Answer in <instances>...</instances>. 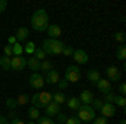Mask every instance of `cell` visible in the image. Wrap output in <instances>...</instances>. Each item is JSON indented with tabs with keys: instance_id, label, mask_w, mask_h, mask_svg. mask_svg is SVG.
I'll use <instances>...</instances> for the list:
<instances>
[{
	"instance_id": "obj_1",
	"label": "cell",
	"mask_w": 126,
	"mask_h": 124,
	"mask_svg": "<svg viewBox=\"0 0 126 124\" xmlns=\"http://www.w3.org/2000/svg\"><path fill=\"white\" fill-rule=\"evenodd\" d=\"M30 27L35 32H46L49 27V14L44 9H37L30 17Z\"/></svg>"
},
{
	"instance_id": "obj_2",
	"label": "cell",
	"mask_w": 126,
	"mask_h": 124,
	"mask_svg": "<svg viewBox=\"0 0 126 124\" xmlns=\"http://www.w3.org/2000/svg\"><path fill=\"white\" fill-rule=\"evenodd\" d=\"M40 49L49 55H61L62 49H64V44L61 40H57V39H46Z\"/></svg>"
},
{
	"instance_id": "obj_3",
	"label": "cell",
	"mask_w": 126,
	"mask_h": 124,
	"mask_svg": "<svg viewBox=\"0 0 126 124\" xmlns=\"http://www.w3.org/2000/svg\"><path fill=\"white\" fill-rule=\"evenodd\" d=\"M76 112H78V119L81 123H93V119L96 117V111L87 104H82Z\"/></svg>"
},
{
	"instance_id": "obj_4",
	"label": "cell",
	"mask_w": 126,
	"mask_h": 124,
	"mask_svg": "<svg viewBox=\"0 0 126 124\" xmlns=\"http://www.w3.org/2000/svg\"><path fill=\"white\" fill-rule=\"evenodd\" d=\"M64 79L67 81L69 84L72 82V84H78L79 81H81V69L76 66H69L66 69V74H64Z\"/></svg>"
},
{
	"instance_id": "obj_5",
	"label": "cell",
	"mask_w": 126,
	"mask_h": 124,
	"mask_svg": "<svg viewBox=\"0 0 126 124\" xmlns=\"http://www.w3.org/2000/svg\"><path fill=\"white\" fill-rule=\"evenodd\" d=\"M71 57L76 60V64H81V66H84V64L89 62V54H87L86 50H82V49H76Z\"/></svg>"
},
{
	"instance_id": "obj_6",
	"label": "cell",
	"mask_w": 126,
	"mask_h": 124,
	"mask_svg": "<svg viewBox=\"0 0 126 124\" xmlns=\"http://www.w3.org/2000/svg\"><path fill=\"white\" fill-rule=\"evenodd\" d=\"M25 67H27V59L25 57H15V55L10 57V69L12 70H24Z\"/></svg>"
},
{
	"instance_id": "obj_7",
	"label": "cell",
	"mask_w": 126,
	"mask_h": 124,
	"mask_svg": "<svg viewBox=\"0 0 126 124\" xmlns=\"http://www.w3.org/2000/svg\"><path fill=\"white\" fill-rule=\"evenodd\" d=\"M44 84H46L44 77L40 76L39 72H32V76L29 77V86L32 87V89H42Z\"/></svg>"
},
{
	"instance_id": "obj_8",
	"label": "cell",
	"mask_w": 126,
	"mask_h": 124,
	"mask_svg": "<svg viewBox=\"0 0 126 124\" xmlns=\"http://www.w3.org/2000/svg\"><path fill=\"white\" fill-rule=\"evenodd\" d=\"M99 112H101V117H104V119L113 117V116L116 114V106H114V104H109V102H103L101 109H99Z\"/></svg>"
},
{
	"instance_id": "obj_9",
	"label": "cell",
	"mask_w": 126,
	"mask_h": 124,
	"mask_svg": "<svg viewBox=\"0 0 126 124\" xmlns=\"http://www.w3.org/2000/svg\"><path fill=\"white\" fill-rule=\"evenodd\" d=\"M106 79L109 81V82H116V81H119L121 79V72H119V69H118L116 66H109L106 67Z\"/></svg>"
},
{
	"instance_id": "obj_10",
	"label": "cell",
	"mask_w": 126,
	"mask_h": 124,
	"mask_svg": "<svg viewBox=\"0 0 126 124\" xmlns=\"http://www.w3.org/2000/svg\"><path fill=\"white\" fill-rule=\"evenodd\" d=\"M96 87L99 89V92H103V94H108V92H111V91H113V86H111V82H109L108 79H103V77L97 81Z\"/></svg>"
},
{
	"instance_id": "obj_11",
	"label": "cell",
	"mask_w": 126,
	"mask_h": 124,
	"mask_svg": "<svg viewBox=\"0 0 126 124\" xmlns=\"http://www.w3.org/2000/svg\"><path fill=\"white\" fill-rule=\"evenodd\" d=\"M49 102H52V92H46V91L39 92V107H37V109L46 107Z\"/></svg>"
},
{
	"instance_id": "obj_12",
	"label": "cell",
	"mask_w": 126,
	"mask_h": 124,
	"mask_svg": "<svg viewBox=\"0 0 126 124\" xmlns=\"http://www.w3.org/2000/svg\"><path fill=\"white\" fill-rule=\"evenodd\" d=\"M47 35L50 39H59L61 37V34H62V29L59 27V25H56V24H49V27H47Z\"/></svg>"
},
{
	"instance_id": "obj_13",
	"label": "cell",
	"mask_w": 126,
	"mask_h": 124,
	"mask_svg": "<svg viewBox=\"0 0 126 124\" xmlns=\"http://www.w3.org/2000/svg\"><path fill=\"white\" fill-rule=\"evenodd\" d=\"M44 109H46V114H47V117H52V116H57L59 112H61V106H59V104H56L54 101H52V102H49V104L46 106Z\"/></svg>"
},
{
	"instance_id": "obj_14",
	"label": "cell",
	"mask_w": 126,
	"mask_h": 124,
	"mask_svg": "<svg viewBox=\"0 0 126 124\" xmlns=\"http://www.w3.org/2000/svg\"><path fill=\"white\" fill-rule=\"evenodd\" d=\"M59 79H61V76H59V72L56 69H50L47 74H46V77H44V81L49 82V84H57Z\"/></svg>"
},
{
	"instance_id": "obj_15",
	"label": "cell",
	"mask_w": 126,
	"mask_h": 124,
	"mask_svg": "<svg viewBox=\"0 0 126 124\" xmlns=\"http://www.w3.org/2000/svg\"><path fill=\"white\" fill-rule=\"evenodd\" d=\"M78 97H79V101H81V104H87V106H91L93 99H94L93 92H91V91H87V89H86V91H82Z\"/></svg>"
},
{
	"instance_id": "obj_16",
	"label": "cell",
	"mask_w": 126,
	"mask_h": 124,
	"mask_svg": "<svg viewBox=\"0 0 126 124\" xmlns=\"http://www.w3.org/2000/svg\"><path fill=\"white\" fill-rule=\"evenodd\" d=\"M66 102H67V107L71 109V111H78L79 107L82 106V104H81V101H79V97H78V96H72V97H69Z\"/></svg>"
},
{
	"instance_id": "obj_17",
	"label": "cell",
	"mask_w": 126,
	"mask_h": 124,
	"mask_svg": "<svg viewBox=\"0 0 126 124\" xmlns=\"http://www.w3.org/2000/svg\"><path fill=\"white\" fill-rule=\"evenodd\" d=\"M27 37H29V29H27V27H19L17 32H15V39H17V42L22 44V40H25Z\"/></svg>"
},
{
	"instance_id": "obj_18",
	"label": "cell",
	"mask_w": 126,
	"mask_h": 124,
	"mask_svg": "<svg viewBox=\"0 0 126 124\" xmlns=\"http://www.w3.org/2000/svg\"><path fill=\"white\" fill-rule=\"evenodd\" d=\"M99 79H101V74H99V70H96V69H91V70H87V81H89L91 84H94V86H96Z\"/></svg>"
},
{
	"instance_id": "obj_19",
	"label": "cell",
	"mask_w": 126,
	"mask_h": 124,
	"mask_svg": "<svg viewBox=\"0 0 126 124\" xmlns=\"http://www.w3.org/2000/svg\"><path fill=\"white\" fill-rule=\"evenodd\" d=\"M52 101H54L56 104L61 106V104H64V102L67 101V97H66V94H64L62 91H59V92H54V94H52Z\"/></svg>"
},
{
	"instance_id": "obj_20",
	"label": "cell",
	"mask_w": 126,
	"mask_h": 124,
	"mask_svg": "<svg viewBox=\"0 0 126 124\" xmlns=\"http://www.w3.org/2000/svg\"><path fill=\"white\" fill-rule=\"evenodd\" d=\"M27 67L32 69L34 72H37V70H40V62L35 57H29V59H27Z\"/></svg>"
},
{
	"instance_id": "obj_21",
	"label": "cell",
	"mask_w": 126,
	"mask_h": 124,
	"mask_svg": "<svg viewBox=\"0 0 126 124\" xmlns=\"http://www.w3.org/2000/svg\"><path fill=\"white\" fill-rule=\"evenodd\" d=\"M27 116H29L30 121H37V119L40 117V111L37 109V107L32 106V107H29V111H27Z\"/></svg>"
},
{
	"instance_id": "obj_22",
	"label": "cell",
	"mask_w": 126,
	"mask_h": 124,
	"mask_svg": "<svg viewBox=\"0 0 126 124\" xmlns=\"http://www.w3.org/2000/svg\"><path fill=\"white\" fill-rule=\"evenodd\" d=\"M22 52H24V47H22L20 42H17V44L12 45V54H14L15 57H22Z\"/></svg>"
},
{
	"instance_id": "obj_23",
	"label": "cell",
	"mask_w": 126,
	"mask_h": 124,
	"mask_svg": "<svg viewBox=\"0 0 126 124\" xmlns=\"http://www.w3.org/2000/svg\"><path fill=\"white\" fill-rule=\"evenodd\" d=\"M32 57H35L37 60H39V62H42V60H46L47 54H46L42 49H37V47H35V50H34V55H32Z\"/></svg>"
},
{
	"instance_id": "obj_24",
	"label": "cell",
	"mask_w": 126,
	"mask_h": 124,
	"mask_svg": "<svg viewBox=\"0 0 126 124\" xmlns=\"http://www.w3.org/2000/svg\"><path fill=\"white\" fill-rule=\"evenodd\" d=\"M15 101H17V106H25L30 101V97L27 94H24V92H22V94L17 96V99H15Z\"/></svg>"
},
{
	"instance_id": "obj_25",
	"label": "cell",
	"mask_w": 126,
	"mask_h": 124,
	"mask_svg": "<svg viewBox=\"0 0 126 124\" xmlns=\"http://www.w3.org/2000/svg\"><path fill=\"white\" fill-rule=\"evenodd\" d=\"M0 67H2L3 70H9L10 69V57L2 55V57H0Z\"/></svg>"
},
{
	"instance_id": "obj_26",
	"label": "cell",
	"mask_w": 126,
	"mask_h": 124,
	"mask_svg": "<svg viewBox=\"0 0 126 124\" xmlns=\"http://www.w3.org/2000/svg\"><path fill=\"white\" fill-rule=\"evenodd\" d=\"M50 69H52V62H50V60H42V62H40V70H42V72L47 74Z\"/></svg>"
},
{
	"instance_id": "obj_27",
	"label": "cell",
	"mask_w": 126,
	"mask_h": 124,
	"mask_svg": "<svg viewBox=\"0 0 126 124\" xmlns=\"http://www.w3.org/2000/svg\"><path fill=\"white\" fill-rule=\"evenodd\" d=\"M116 97H118V94H114V92L111 91V92H108V94H104V102H109V104H114Z\"/></svg>"
},
{
	"instance_id": "obj_28",
	"label": "cell",
	"mask_w": 126,
	"mask_h": 124,
	"mask_svg": "<svg viewBox=\"0 0 126 124\" xmlns=\"http://www.w3.org/2000/svg\"><path fill=\"white\" fill-rule=\"evenodd\" d=\"M116 57L119 59V60H125L126 59V47L125 45H119V49L116 50Z\"/></svg>"
},
{
	"instance_id": "obj_29",
	"label": "cell",
	"mask_w": 126,
	"mask_h": 124,
	"mask_svg": "<svg viewBox=\"0 0 126 124\" xmlns=\"http://www.w3.org/2000/svg\"><path fill=\"white\" fill-rule=\"evenodd\" d=\"M34 50H35V44H34L32 40H29V42L24 45V52H27V54H34Z\"/></svg>"
},
{
	"instance_id": "obj_30",
	"label": "cell",
	"mask_w": 126,
	"mask_h": 124,
	"mask_svg": "<svg viewBox=\"0 0 126 124\" xmlns=\"http://www.w3.org/2000/svg\"><path fill=\"white\" fill-rule=\"evenodd\" d=\"M7 107H9L10 111H15V109L19 107V106H17V101H15L14 97H9V99H7Z\"/></svg>"
},
{
	"instance_id": "obj_31",
	"label": "cell",
	"mask_w": 126,
	"mask_h": 124,
	"mask_svg": "<svg viewBox=\"0 0 126 124\" xmlns=\"http://www.w3.org/2000/svg\"><path fill=\"white\" fill-rule=\"evenodd\" d=\"M114 106H118V107H125L126 106V97L125 96H118L116 101H114Z\"/></svg>"
},
{
	"instance_id": "obj_32",
	"label": "cell",
	"mask_w": 126,
	"mask_h": 124,
	"mask_svg": "<svg viewBox=\"0 0 126 124\" xmlns=\"http://www.w3.org/2000/svg\"><path fill=\"white\" fill-rule=\"evenodd\" d=\"M35 124H56L50 117H47V116H44V117H39L37 121H35Z\"/></svg>"
},
{
	"instance_id": "obj_33",
	"label": "cell",
	"mask_w": 126,
	"mask_h": 124,
	"mask_svg": "<svg viewBox=\"0 0 126 124\" xmlns=\"http://www.w3.org/2000/svg\"><path fill=\"white\" fill-rule=\"evenodd\" d=\"M125 39H126L125 32H116V34H114V40H116V42H119L121 45L125 44Z\"/></svg>"
},
{
	"instance_id": "obj_34",
	"label": "cell",
	"mask_w": 126,
	"mask_h": 124,
	"mask_svg": "<svg viewBox=\"0 0 126 124\" xmlns=\"http://www.w3.org/2000/svg\"><path fill=\"white\" fill-rule=\"evenodd\" d=\"M72 52H74V49L69 47V45H64V49H62V55H66V57H71L72 55Z\"/></svg>"
},
{
	"instance_id": "obj_35",
	"label": "cell",
	"mask_w": 126,
	"mask_h": 124,
	"mask_svg": "<svg viewBox=\"0 0 126 124\" xmlns=\"http://www.w3.org/2000/svg\"><path fill=\"white\" fill-rule=\"evenodd\" d=\"M91 107H93V109H94V111H99V109H101V106H103V101H101V99H93V102H91Z\"/></svg>"
},
{
	"instance_id": "obj_36",
	"label": "cell",
	"mask_w": 126,
	"mask_h": 124,
	"mask_svg": "<svg viewBox=\"0 0 126 124\" xmlns=\"http://www.w3.org/2000/svg\"><path fill=\"white\" fill-rule=\"evenodd\" d=\"M57 86H59V89H61V91H64V89H67L69 82H67V81H66V79H59Z\"/></svg>"
},
{
	"instance_id": "obj_37",
	"label": "cell",
	"mask_w": 126,
	"mask_h": 124,
	"mask_svg": "<svg viewBox=\"0 0 126 124\" xmlns=\"http://www.w3.org/2000/svg\"><path fill=\"white\" fill-rule=\"evenodd\" d=\"M91 124H108V119H104V117H101V116H99V117H94Z\"/></svg>"
},
{
	"instance_id": "obj_38",
	"label": "cell",
	"mask_w": 126,
	"mask_h": 124,
	"mask_svg": "<svg viewBox=\"0 0 126 124\" xmlns=\"http://www.w3.org/2000/svg\"><path fill=\"white\" fill-rule=\"evenodd\" d=\"M30 102H32L34 107H39V94H34V96H32V97H30Z\"/></svg>"
},
{
	"instance_id": "obj_39",
	"label": "cell",
	"mask_w": 126,
	"mask_h": 124,
	"mask_svg": "<svg viewBox=\"0 0 126 124\" xmlns=\"http://www.w3.org/2000/svg\"><path fill=\"white\" fill-rule=\"evenodd\" d=\"M64 124H82V123H81V121H79L78 117L74 116V117H67V121H66Z\"/></svg>"
},
{
	"instance_id": "obj_40",
	"label": "cell",
	"mask_w": 126,
	"mask_h": 124,
	"mask_svg": "<svg viewBox=\"0 0 126 124\" xmlns=\"http://www.w3.org/2000/svg\"><path fill=\"white\" fill-rule=\"evenodd\" d=\"M3 54H5L7 57H12V55H14V54H12V45H9V44H7V45L3 47Z\"/></svg>"
},
{
	"instance_id": "obj_41",
	"label": "cell",
	"mask_w": 126,
	"mask_h": 124,
	"mask_svg": "<svg viewBox=\"0 0 126 124\" xmlns=\"http://www.w3.org/2000/svg\"><path fill=\"white\" fill-rule=\"evenodd\" d=\"M57 121H59L61 124H64L66 121H67V116L64 114V112H59V114H57Z\"/></svg>"
},
{
	"instance_id": "obj_42",
	"label": "cell",
	"mask_w": 126,
	"mask_h": 124,
	"mask_svg": "<svg viewBox=\"0 0 126 124\" xmlns=\"http://www.w3.org/2000/svg\"><path fill=\"white\" fill-rule=\"evenodd\" d=\"M118 92H119V96H125V94H126V84H125V82H121V84H119V87H118Z\"/></svg>"
},
{
	"instance_id": "obj_43",
	"label": "cell",
	"mask_w": 126,
	"mask_h": 124,
	"mask_svg": "<svg viewBox=\"0 0 126 124\" xmlns=\"http://www.w3.org/2000/svg\"><path fill=\"white\" fill-rule=\"evenodd\" d=\"M7 5H9L7 0H0V14H3V12L7 10Z\"/></svg>"
},
{
	"instance_id": "obj_44",
	"label": "cell",
	"mask_w": 126,
	"mask_h": 124,
	"mask_svg": "<svg viewBox=\"0 0 126 124\" xmlns=\"http://www.w3.org/2000/svg\"><path fill=\"white\" fill-rule=\"evenodd\" d=\"M14 44H17V39H15V35L9 37V45H14Z\"/></svg>"
},
{
	"instance_id": "obj_45",
	"label": "cell",
	"mask_w": 126,
	"mask_h": 124,
	"mask_svg": "<svg viewBox=\"0 0 126 124\" xmlns=\"http://www.w3.org/2000/svg\"><path fill=\"white\" fill-rule=\"evenodd\" d=\"M0 124H9V119L5 116H0Z\"/></svg>"
},
{
	"instance_id": "obj_46",
	"label": "cell",
	"mask_w": 126,
	"mask_h": 124,
	"mask_svg": "<svg viewBox=\"0 0 126 124\" xmlns=\"http://www.w3.org/2000/svg\"><path fill=\"white\" fill-rule=\"evenodd\" d=\"M9 124H25L24 121H20V119H14V121H10Z\"/></svg>"
},
{
	"instance_id": "obj_47",
	"label": "cell",
	"mask_w": 126,
	"mask_h": 124,
	"mask_svg": "<svg viewBox=\"0 0 126 124\" xmlns=\"http://www.w3.org/2000/svg\"><path fill=\"white\" fill-rule=\"evenodd\" d=\"M119 124H126V121H125V119H123V121H119Z\"/></svg>"
},
{
	"instance_id": "obj_48",
	"label": "cell",
	"mask_w": 126,
	"mask_h": 124,
	"mask_svg": "<svg viewBox=\"0 0 126 124\" xmlns=\"http://www.w3.org/2000/svg\"><path fill=\"white\" fill-rule=\"evenodd\" d=\"M27 124H35V121H29V123H27Z\"/></svg>"
},
{
	"instance_id": "obj_49",
	"label": "cell",
	"mask_w": 126,
	"mask_h": 124,
	"mask_svg": "<svg viewBox=\"0 0 126 124\" xmlns=\"http://www.w3.org/2000/svg\"><path fill=\"white\" fill-rule=\"evenodd\" d=\"M56 124H61V123H56Z\"/></svg>"
}]
</instances>
